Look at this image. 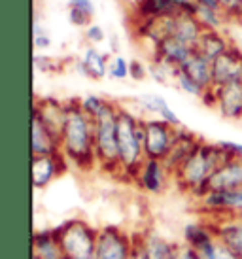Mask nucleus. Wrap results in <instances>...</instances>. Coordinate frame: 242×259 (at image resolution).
Here are the masks:
<instances>
[{
  "label": "nucleus",
  "instance_id": "f257e3e1",
  "mask_svg": "<svg viewBox=\"0 0 242 259\" xmlns=\"http://www.w3.org/2000/svg\"><path fill=\"white\" fill-rule=\"evenodd\" d=\"M61 153L70 168L89 172L97 170L95 157V119L87 115L79 99L66 101V119L61 131Z\"/></svg>",
  "mask_w": 242,
  "mask_h": 259
},
{
  "label": "nucleus",
  "instance_id": "f03ea898",
  "mask_svg": "<svg viewBox=\"0 0 242 259\" xmlns=\"http://www.w3.org/2000/svg\"><path fill=\"white\" fill-rule=\"evenodd\" d=\"M229 159L231 155L218 142L212 144L207 140H200L195 151L172 174V182L178 186L180 191H184L185 195H189L197 201L208 191L210 176Z\"/></svg>",
  "mask_w": 242,
  "mask_h": 259
},
{
  "label": "nucleus",
  "instance_id": "7ed1b4c3",
  "mask_svg": "<svg viewBox=\"0 0 242 259\" xmlns=\"http://www.w3.org/2000/svg\"><path fill=\"white\" fill-rule=\"evenodd\" d=\"M144 115L119 104L117 112V148H119L121 180L135 182L138 168L146 161L144 151Z\"/></svg>",
  "mask_w": 242,
  "mask_h": 259
},
{
  "label": "nucleus",
  "instance_id": "20e7f679",
  "mask_svg": "<svg viewBox=\"0 0 242 259\" xmlns=\"http://www.w3.org/2000/svg\"><path fill=\"white\" fill-rule=\"evenodd\" d=\"M117 112L119 102L108 101L104 110L95 117V157L97 170L121 176L119 148H117Z\"/></svg>",
  "mask_w": 242,
  "mask_h": 259
},
{
  "label": "nucleus",
  "instance_id": "39448f33",
  "mask_svg": "<svg viewBox=\"0 0 242 259\" xmlns=\"http://www.w3.org/2000/svg\"><path fill=\"white\" fill-rule=\"evenodd\" d=\"M97 235L91 223L82 218H72L55 227V237L66 259H91L97 250Z\"/></svg>",
  "mask_w": 242,
  "mask_h": 259
},
{
  "label": "nucleus",
  "instance_id": "423d86ee",
  "mask_svg": "<svg viewBox=\"0 0 242 259\" xmlns=\"http://www.w3.org/2000/svg\"><path fill=\"white\" fill-rule=\"evenodd\" d=\"M197 212L208 220L242 216V189H212L197 199Z\"/></svg>",
  "mask_w": 242,
  "mask_h": 259
},
{
  "label": "nucleus",
  "instance_id": "0eeeda50",
  "mask_svg": "<svg viewBox=\"0 0 242 259\" xmlns=\"http://www.w3.org/2000/svg\"><path fill=\"white\" fill-rule=\"evenodd\" d=\"M142 125L146 159H161V161H165L172 144H174V140H176L178 129H174L167 121L159 119V117H151V115L144 117Z\"/></svg>",
  "mask_w": 242,
  "mask_h": 259
},
{
  "label": "nucleus",
  "instance_id": "6e6552de",
  "mask_svg": "<svg viewBox=\"0 0 242 259\" xmlns=\"http://www.w3.org/2000/svg\"><path fill=\"white\" fill-rule=\"evenodd\" d=\"M135 233H129L115 225L100 227L97 235L95 259H131Z\"/></svg>",
  "mask_w": 242,
  "mask_h": 259
},
{
  "label": "nucleus",
  "instance_id": "1a4fd4ad",
  "mask_svg": "<svg viewBox=\"0 0 242 259\" xmlns=\"http://www.w3.org/2000/svg\"><path fill=\"white\" fill-rule=\"evenodd\" d=\"M171 182L172 174L161 159H146L135 178L136 186L148 195H161Z\"/></svg>",
  "mask_w": 242,
  "mask_h": 259
},
{
  "label": "nucleus",
  "instance_id": "9d476101",
  "mask_svg": "<svg viewBox=\"0 0 242 259\" xmlns=\"http://www.w3.org/2000/svg\"><path fill=\"white\" fill-rule=\"evenodd\" d=\"M214 87L242 83V48L233 44L223 55L212 63Z\"/></svg>",
  "mask_w": 242,
  "mask_h": 259
},
{
  "label": "nucleus",
  "instance_id": "9b49d317",
  "mask_svg": "<svg viewBox=\"0 0 242 259\" xmlns=\"http://www.w3.org/2000/svg\"><path fill=\"white\" fill-rule=\"evenodd\" d=\"M70 168L68 161L64 159L63 153L55 155H38L32 157L30 170H32V186L34 189H46L57 180L59 176H63Z\"/></svg>",
  "mask_w": 242,
  "mask_h": 259
},
{
  "label": "nucleus",
  "instance_id": "f8f14e48",
  "mask_svg": "<svg viewBox=\"0 0 242 259\" xmlns=\"http://www.w3.org/2000/svg\"><path fill=\"white\" fill-rule=\"evenodd\" d=\"M212 108L231 121L242 119V83H231L223 87H212Z\"/></svg>",
  "mask_w": 242,
  "mask_h": 259
},
{
  "label": "nucleus",
  "instance_id": "ddd939ff",
  "mask_svg": "<svg viewBox=\"0 0 242 259\" xmlns=\"http://www.w3.org/2000/svg\"><path fill=\"white\" fill-rule=\"evenodd\" d=\"M30 153L32 157L61 153V135L50 129L36 115H32V123H30Z\"/></svg>",
  "mask_w": 242,
  "mask_h": 259
},
{
  "label": "nucleus",
  "instance_id": "4468645a",
  "mask_svg": "<svg viewBox=\"0 0 242 259\" xmlns=\"http://www.w3.org/2000/svg\"><path fill=\"white\" fill-rule=\"evenodd\" d=\"M32 115L40 117L50 129L61 135L66 119V101H59L55 97H36Z\"/></svg>",
  "mask_w": 242,
  "mask_h": 259
},
{
  "label": "nucleus",
  "instance_id": "2eb2a0df",
  "mask_svg": "<svg viewBox=\"0 0 242 259\" xmlns=\"http://www.w3.org/2000/svg\"><path fill=\"white\" fill-rule=\"evenodd\" d=\"M200 140H203V138H199L195 133L187 131L185 127L178 129V133H176V140H174V144H172L169 155H167V159H165V165H167V168L171 170V174H174L176 170H178L180 166H182V163H184L185 159L195 151V148L200 144Z\"/></svg>",
  "mask_w": 242,
  "mask_h": 259
},
{
  "label": "nucleus",
  "instance_id": "dca6fc26",
  "mask_svg": "<svg viewBox=\"0 0 242 259\" xmlns=\"http://www.w3.org/2000/svg\"><path fill=\"white\" fill-rule=\"evenodd\" d=\"M212 189H223V191H233L242 189V159L231 157L210 176L208 180V191Z\"/></svg>",
  "mask_w": 242,
  "mask_h": 259
},
{
  "label": "nucleus",
  "instance_id": "f3484780",
  "mask_svg": "<svg viewBox=\"0 0 242 259\" xmlns=\"http://www.w3.org/2000/svg\"><path fill=\"white\" fill-rule=\"evenodd\" d=\"M212 223L218 240H221L225 246H229L242 259V218H220V220H212Z\"/></svg>",
  "mask_w": 242,
  "mask_h": 259
},
{
  "label": "nucleus",
  "instance_id": "a211bd4d",
  "mask_svg": "<svg viewBox=\"0 0 242 259\" xmlns=\"http://www.w3.org/2000/svg\"><path fill=\"white\" fill-rule=\"evenodd\" d=\"M233 44L235 42L229 38L227 30H205L203 36L199 38L197 46H195V51L214 63V61L220 57V55H223Z\"/></svg>",
  "mask_w": 242,
  "mask_h": 259
},
{
  "label": "nucleus",
  "instance_id": "6ab92c4d",
  "mask_svg": "<svg viewBox=\"0 0 242 259\" xmlns=\"http://www.w3.org/2000/svg\"><path fill=\"white\" fill-rule=\"evenodd\" d=\"M136 240L144 248L148 259H174V255H176L178 244L157 235L155 231H142L136 235Z\"/></svg>",
  "mask_w": 242,
  "mask_h": 259
},
{
  "label": "nucleus",
  "instance_id": "aec40b11",
  "mask_svg": "<svg viewBox=\"0 0 242 259\" xmlns=\"http://www.w3.org/2000/svg\"><path fill=\"white\" fill-rule=\"evenodd\" d=\"M182 237H184V244L195 248L197 252H200L205 246H208L218 238L216 231H214L212 220H207V218L187 223L184 231H182Z\"/></svg>",
  "mask_w": 242,
  "mask_h": 259
},
{
  "label": "nucleus",
  "instance_id": "412c9836",
  "mask_svg": "<svg viewBox=\"0 0 242 259\" xmlns=\"http://www.w3.org/2000/svg\"><path fill=\"white\" fill-rule=\"evenodd\" d=\"M172 14H178V0H136L133 6V21L155 19Z\"/></svg>",
  "mask_w": 242,
  "mask_h": 259
},
{
  "label": "nucleus",
  "instance_id": "4be33fe9",
  "mask_svg": "<svg viewBox=\"0 0 242 259\" xmlns=\"http://www.w3.org/2000/svg\"><path fill=\"white\" fill-rule=\"evenodd\" d=\"M32 255L38 259H66L55 237V229H40L32 235Z\"/></svg>",
  "mask_w": 242,
  "mask_h": 259
},
{
  "label": "nucleus",
  "instance_id": "5701e85b",
  "mask_svg": "<svg viewBox=\"0 0 242 259\" xmlns=\"http://www.w3.org/2000/svg\"><path fill=\"white\" fill-rule=\"evenodd\" d=\"M193 53H195L193 46L182 42V40H178V38L174 36L165 38L163 42L157 46V51H155L157 57L165 59V61H169V63L180 66V68L184 66V63L191 57Z\"/></svg>",
  "mask_w": 242,
  "mask_h": 259
},
{
  "label": "nucleus",
  "instance_id": "b1692460",
  "mask_svg": "<svg viewBox=\"0 0 242 259\" xmlns=\"http://www.w3.org/2000/svg\"><path fill=\"white\" fill-rule=\"evenodd\" d=\"M205 27L200 25L197 15H187V14H176L174 15V34L172 36L182 40V42L189 44V46H197L199 38L203 36Z\"/></svg>",
  "mask_w": 242,
  "mask_h": 259
},
{
  "label": "nucleus",
  "instance_id": "393cba45",
  "mask_svg": "<svg viewBox=\"0 0 242 259\" xmlns=\"http://www.w3.org/2000/svg\"><path fill=\"white\" fill-rule=\"evenodd\" d=\"M182 72H185L189 78H193L197 83L205 87V89H212V61H208L207 57H203L200 53H193L191 57L187 59L182 66Z\"/></svg>",
  "mask_w": 242,
  "mask_h": 259
},
{
  "label": "nucleus",
  "instance_id": "a878e982",
  "mask_svg": "<svg viewBox=\"0 0 242 259\" xmlns=\"http://www.w3.org/2000/svg\"><path fill=\"white\" fill-rule=\"evenodd\" d=\"M82 61L87 68L89 79H104L108 78V65H110V55L102 53L97 46H86V50L82 53Z\"/></svg>",
  "mask_w": 242,
  "mask_h": 259
},
{
  "label": "nucleus",
  "instance_id": "bb28decb",
  "mask_svg": "<svg viewBox=\"0 0 242 259\" xmlns=\"http://www.w3.org/2000/svg\"><path fill=\"white\" fill-rule=\"evenodd\" d=\"M148 68H150V78L161 85H176V78L182 70L180 66L172 65L157 55L148 59Z\"/></svg>",
  "mask_w": 242,
  "mask_h": 259
},
{
  "label": "nucleus",
  "instance_id": "cd10ccee",
  "mask_svg": "<svg viewBox=\"0 0 242 259\" xmlns=\"http://www.w3.org/2000/svg\"><path fill=\"white\" fill-rule=\"evenodd\" d=\"M197 17H199L200 25L205 27V30H225V27L229 25V19L227 15L223 14V10L199 6Z\"/></svg>",
  "mask_w": 242,
  "mask_h": 259
},
{
  "label": "nucleus",
  "instance_id": "c85d7f7f",
  "mask_svg": "<svg viewBox=\"0 0 242 259\" xmlns=\"http://www.w3.org/2000/svg\"><path fill=\"white\" fill-rule=\"evenodd\" d=\"M167 104H169L167 99H163L161 95L157 93H144L136 99V106L142 110L146 115H151V117H159V114L163 112V108Z\"/></svg>",
  "mask_w": 242,
  "mask_h": 259
},
{
  "label": "nucleus",
  "instance_id": "c756f323",
  "mask_svg": "<svg viewBox=\"0 0 242 259\" xmlns=\"http://www.w3.org/2000/svg\"><path fill=\"white\" fill-rule=\"evenodd\" d=\"M199 255L200 259H240L229 246H225L218 238L214 242H210L208 246H205L199 252Z\"/></svg>",
  "mask_w": 242,
  "mask_h": 259
},
{
  "label": "nucleus",
  "instance_id": "7c9ffc66",
  "mask_svg": "<svg viewBox=\"0 0 242 259\" xmlns=\"http://www.w3.org/2000/svg\"><path fill=\"white\" fill-rule=\"evenodd\" d=\"M108 78L117 79V81L131 78V61H127L121 53L112 55L110 65H108Z\"/></svg>",
  "mask_w": 242,
  "mask_h": 259
},
{
  "label": "nucleus",
  "instance_id": "2f4dec72",
  "mask_svg": "<svg viewBox=\"0 0 242 259\" xmlns=\"http://www.w3.org/2000/svg\"><path fill=\"white\" fill-rule=\"evenodd\" d=\"M176 89H180L182 93L189 95V97H195V99H199V101H203V97L207 95L208 89H205V87L200 85V83H197L193 78H189L185 72H182L180 70L178 78H176Z\"/></svg>",
  "mask_w": 242,
  "mask_h": 259
},
{
  "label": "nucleus",
  "instance_id": "473e14b6",
  "mask_svg": "<svg viewBox=\"0 0 242 259\" xmlns=\"http://www.w3.org/2000/svg\"><path fill=\"white\" fill-rule=\"evenodd\" d=\"M108 101H110V99H104V97H100V95L89 93L79 99V106H82V110H84L87 115H91L93 119H95V117L104 110Z\"/></svg>",
  "mask_w": 242,
  "mask_h": 259
},
{
  "label": "nucleus",
  "instance_id": "72a5a7b5",
  "mask_svg": "<svg viewBox=\"0 0 242 259\" xmlns=\"http://www.w3.org/2000/svg\"><path fill=\"white\" fill-rule=\"evenodd\" d=\"M32 44H34V50L36 51H42V50H50L53 40H51V34L48 32V29L44 27L42 23L38 21L34 17L32 21Z\"/></svg>",
  "mask_w": 242,
  "mask_h": 259
},
{
  "label": "nucleus",
  "instance_id": "f704fd0d",
  "mask_svg": "<svg viewBox=\"0 0 242 259\" xmlns=\"http://www.w3.org/2000/svg\"><path fill=\"white\" fill-rule=\"evenodd\" d=\"M32 63H34V68L38 72H44V74H53V72H59L63 65L59 63L55 57H48V55H38L36 53L34 59H32Z\"/></svg>",
  "mask_w": 242,
  "mask_h": 259
},
{
  "label": "nucleus",
  "instance_id": "c9c22d12",
  "mask_svg": "<svg viewBox=\"0 0 242 259\" xmlns=\"http://www.w3.org/2000/svg\"><path fill=\"white\" fill-rule=\"evenodd\" d=\"M84 36H86V40L91 44V46H97V44H102L106 40V32H104V29H102L100 25L91 23L87 29H84Z\"/></svg>",
  "mask_w": 242,
  "mask_h": 259
},
{
  "label": "nucleus",
  "instance_id": "e433bc0d",
  "mask_svg": "<svg viewBox=\"0 0 242 259\" xmlns=\"http://www.w3.org/2000/svg\"><path fill=\"white\" fill-rule=\"evenodd\" d=\"M68 23L72 27H78V29H87L93 23V17H89L87 14L79 12L76 8H68Z\"/></svg>",
  "mask_w": 242,
  "mask_h": 259
},
{
  "label": "nucleus",
  "instance_id": "4c0bfd02",
  "mask_svg": "<svg viewBox=\"0 0 242 259\" xmlns=\"http://www.w3.org/2000/svg\"><path fill=\"white\" fill-rule=\"evenodd\" d=\"M150 76V68H148V63H144L142 59H133L131 61V79L135 81H142Z\"/></svg>",
  "mask_w": 242,
  "mask_h": 259
},
{
  "label": "nucleus",
  "instance_id": "58836bf2",
  "mask_svg": "<svg viewBox=\"0 0 242 259\" xmlns=\"http://www.w3.org/2000/svg\"><path fill=\"white\" fill-rule=\"evenodd\" d=\"M238 2L240 0H220V6L223 14L227 15L229 23L238 21Z\"/></svg>",
  "mask_w": 242,
  "mask_h": 259
},
{
  "label": "nucleus",
  "instance_id": "ea45409f",
  "mask_svg": "<svg viewBox=\"0 0 242 259\" xmlns=\"http://www.w3.org/2000/svg\"><path fill=\"white\" fill-rule=\"evenodd\" d=\"M68 8H76L89 17H95V14H97V4L93 0H68Z\"/></svg>",
  "mask_w": 242,
  "mask_h": 259
},
{
  "label": "nucleus",
  "instance_id": "a19ab883",
  "mask_svg": "<svg viewBox=\"0 0 242 259\" xmlns=\"http://www.w3.org/2000/svg\"><path fill=\"white\" fill-rule=\"evenodd\" d=\"M174 259H200V255H199V252H197L195 248H191V246H187V244H178Z\"/></svg>",
  "mask_w": 242,
  "mask_h": 259
},
{
  "label": "nucleus",
  "instance_id": "79ce46f5",
  "mask_svg": "<svg viewBox=\"0 0 242 259\" xmlns=\"http://www.w3.org/2000/svg\"><path fill=\"white\" fill-rule=\"evenodd\" d=\"M218 144L227 151L231 157H240L242 159V144L240 142H233V140H220Z\"/></svg>",
  "mask_w": 242,
  "mask_h": 259
},
{
  "label": "nucleus",
  "instance_id": "37998d69",
  "mask_svg": "<svg viewBox=\"0 0 242 259\" xmlns=\"http://www.w3.org/2000/svg\"><path fill=\"white\" fill-rule=\"evenodd\" d=\"M131 259H148L144 248L140 246V242L136 240V235H135V246H133V252H131Z\"/></svg>",
  "mask_w": 242,
  "mask_h": 259
},
{
  "label": "nucleus",
  "instance_id": "c03bdc74",
  "mask_svg": "<svg viewBox=\"0 0 242 259\" xmlns=\"http://www.w3.org/2000/svg\"><path fill=\"white\" fill-rule=\"evenodd\" d=\"M32 259H38V257H36V255H32Z\"/></svg>",
  "mask_w": 242,
  "mask_h": 259
},
{
  "label": "nucleus",
  "instance_id": "a18cd8bd",
  "mask_svg": "<svg viewBox=\"0 0 242 259\" xmlns=\"http://www.w3.org/2000/svg\"><path fill=\"white\" fill-rule=\"evenodd\" d=\"M238 218H242V216H238Z\"/></svg>",
  "mask_w": 242,
  "mask_h": 259
}]
</instances>
